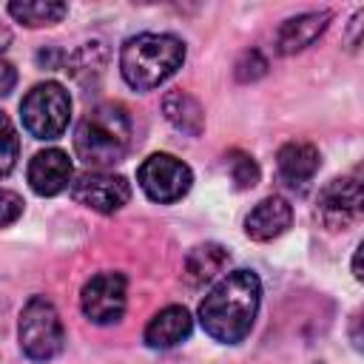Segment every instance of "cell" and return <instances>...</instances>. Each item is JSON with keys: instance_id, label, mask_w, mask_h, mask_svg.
Instances as JSON below:
<instances>
[{"instance_id": "5bb4252c", "label": "cell", "mask_w": 364, "mask_h": 364, "mask_svg": "<svg viewBox=\"0 0 364 364\" xmlns=\"http://www.w3.org/2000/svg\"><path fill=\"white\" fill-rule=\"evenodd\" d=\"M276 162H279V173H282L284 182H290V185H304V182H310V179L316 176L321 159H318V148H316V145L293 139V142L282 145Z\"/></svg>"}, {"instance_id": "ffe728a7", "label": "cell", "mask_w": 364, "mask_h": 364, "mask_svg": "<svg viewBox=\"0 0 364 364\" xmlns=\"http://www.w3.org/2000/svg\"><path fill=\"white\" fill-rule=\"evenodd\" d=\"M228 165H230L233 185H236L239 191H247V188H253V185L259 182V165H256L253 156H247V154H242V151H230Z\"/></svg>"}, {"instance_id": "30bf717a", "label": "cell", "mask_w": 364, "mask_h": 364, "mask_svg": "<svg viewBox=\"0 0 364 364\" xmlns=\"http://www.w3.org/2000/svg\"><path fill=\"white\" fill-rule=\"evenodd\" d=\"M71 173H74L71 159L60 148H46V151L34 154L28 162V182H31L34 193H40V196H54V193L65 191L71 182Z\"/></svg>"}, {"instance_id": "cb8c5ba5", "label": "cell", "mask_w": 364, "mask_h": 364, "mask_svg": "<svg viewBox=\"0 0 364 364\" xmlns=\"http://www.w3.org/2000/svg\"><path fill=\"white\" fill-rule=\"evenodd\" d=\"M63 60H65V54H63L60 48H43V51L37 54V63L46 65V68H60Z\"/></svg>"}, {"instance_id": "d4e9b609", "label": "cell", "mask_w": 364, "mask_h": 364, "mask_svg": "<svg viewBox=\"0 0 364 364\" xmlns=\"http://www.w3.org/2000/svg\"><path fill=\"white\" fill-rule=\"evenodd\" d=\"M353 276H355V279H361V276H364V273H361V245L355 247V259H353Z\"/></svg>"}, {"instance_id": "ac0fdd59", "label": "cell", "mask_w": 364, "mask_h": 364, "mask_svg": "<svg viewBox=\"0 0 364 364\" xmlns=\"http://www.w3.org/2000/svg\"><path fill=\"white\" fill-rule=\"evenodd\" d=\"M68 6L65 3H54V0H14L9 3V14L23 23V26H51V23H60L65 17Z\"/></svg>"}, {"instance_id": "7a4b0ae2", "label": "cell", "mask_w": 364, "mask_h": 364, "mask_svg": "<svg viewBox=\"0 0 364 364\" xmlns=\"http://www.w3.org/2000/svg\"><path fill=\"white\" fill-rule=\"evenodd\" d=\"M128 148H131V114L119 102H102L91 108L74 131V151L91 168H108L122 162Z\"/></svg>"}, {"instance_id": "3957f363", "label": "cell", "mask_w": 364, "mask_h": 364, "mask_svg": "<svg viewBox=\"0 0 364 364\" xmlns=\"http://www.w3.org/2000/svg\"><path fill=\"white\" fill-rule=\"evenodd\" d=\"M185 46L171 34H136L122 46L119 71L134 91H151L182 68Z\"/></svg>"}, {"instance_id": "e0dca14e", "label": "cell", "mask_w": 364, "mask_h": 364, "mask_svg": "<svg viewBox=\"0 0 364 364\" xmlns=\"http://www.w3.org/2000/svg\"><path fill=\"white\" fill-rule=\"evenodd\" d=\"M108 63V48L102 40H91L85 46H80L68 60H65V71L80 82V85H88V82H97L102 77V68Z\"/></svg>"}, {"instance_id": "9c48e42d", "label": "cell", "mask_w": 364, "mask_h": 364, "mask_svg": "<svg viewBox=\"0 0 364 364\" xmlns=\"http://www.w3.org/2000/svg\"><path fill=\"white\" fill-rule=\"evenodd\" d=\"M361 208H364V196L358 176L333 179L318 196V216L330 230H344L353 222H358Z\"/></svg>"}, {"instance_id": "9a60e30c", "label": "cell", "mask_w": 364, "mask_h": 364, "mask_svg": "<svg viewBox=\"0 0 364 364\" xmlns=\"http://www.w3.org/2000/svg\"><path fill=\"white\" fill-rule=\"evenodd\" d=\"M162 114L176 131L188 136H199L205 128V108L188 91H168L162 97Z\"/></svg>"}, {"instance_id": "7402d4cb", "label": "cell", "mask_w": 364, "mask_h": 364, "mask_svg": "<svg viewBox=\"0 0 364 364\" xmlns=\"http://www.w3.org/2000/svg\"><path fill=\"white\" fill-rule=\"evenodd\" d=\"M23 213V199L14 191H0V228L11 225Z\"/></svg>"}, {"instance_id": "ba28073f", "label": "cell", "mask_w": 364, "mask_h": 364, "mask_svg": "<svg viewBox=\"0 0 364 364\" xmlns=\"http://www.w3.org/2000/svg\"><path fill=\"white\" fill-rule=\"evenodd\" d=\"M71 196L77 205H85L97 213H114L122 205H128L131 199V185L125 176L117 173H102V171H91V173H80L71 185Z\"/></svg>"}, {"instance_id": "8992f818", "label": "cell", "mask_w": 364, "mask_h": 364, "mask_svg": "<svg viewBox=\"0 0 364 364\" xmlns=\"http://www.w3.org/2000/svg\"><path fill=\"white\" fill-rule=\"evenodd\" d=\"M136 179H139V188L148 193V199L159 202V205H168V202H176L182 199L188 191H191V168L171 156V154H154L148 156L139 171H136Z\"/></svg>"}, {"instance_id": "8fae6325", "label": "cell", "mask_w": 364, "mask_h": 364, "mask_svg": "<svg viewBox=\"0 0 364 364\" xmlns=\"http://www.w3.org/2000/svg\"><path fill=\"white\" fill-rule=\"evenodd\" d=\"M293 222V210L290 205L282 199V196H267L262 199L245 219V230L250 239L256 242H267V239H276L282 236Z\"/></svg>"}, {"instance_id": "603a6c76", "label": "cell", "mask_w": 364, "mask_h": 364, "mask_svg": "<svg viewBox=\"0 0 364 364\" xmlns=\"http://www.w3.org/2000/svg\"><path fill=\"white\" fill-rule=\"evenodd\" d=\"M14 82H17V71H14V65H11L9 60L0 57V97H6V94L14 88Z\"/></svg>"}, {"instance_id": "44dd1931", "label": "cell", "mask_w": 364, "mask_h": 364, "mask_svg": "<svg viewBox=\"0 0 364 364\" xmlns=\"http://www.w3.org/2000/svg\"><path fill=\"white\" fill-rule=\"evenodd\" d=\"M267 74V60L262 57V51L250 48L236 60V80L239 82H256L259 77Z\"/></svg>"}, {"instance_id": "d6986e66", "label": "cell", "mask_w": 364, "mask_h": 364, "mask_svg": "<svg viewBox=\"0 0 364 364\" xmlns=\"http://www.w3.org/2000/svg\"><path fill=\"white\" fill-rule=\"evenodd\" d=\"M17 154H20L17 131H14L11 119L0 111V179L11 173V168H14V162H17Z\"/></svg>"}, {"instance_id": "277c9868", "label": "cell", "mask_w": 364, "mask_h": 364, "mask_svg": "<svg viewBox=\"0 0 364 364\" xmlns=\"http://www.w3.org/2000/svg\"><path fill=\"white\" fill-rule=\"evenodd\" d=\"M17 333H20V347L26 353V358H31V361H51L65 344V330H63L60 313L43 296L28 299V304L20 313Z\"/></svg>"}, {"instance_id": "6da1fadb", "label": "cell", "mask_w": 364, "mask_h": 364, "mask_svg": "<svg viewBox=\"0 0 364 364\" xmlns=\"http://www.w3.org/2000/svg\"><path fill=\"white\" fill-rule=\"evenodd\" d=\"M262 282L253 270H233L213 284L199 304V321L205 333L222 344H239L259 313Z\"/></svg>"}, {"instance_id": "5b68a950", "label": "cell", "mask_w": 364, "mask_h": 364, "mask_svg": "<svg viewBox=\"0 0 364 364\" xmlns=\"http://www.w3.org/2000/svg\"><path fill=\"white\" fill-rule=\"evenodd\" d=\"M23 128L37 139H57L71 117V97L60 82L34 85L20 102Z\"/></svg>"}, {"instance_id": "2e32d148", "label": "cell", "mask_w": 364, "mask_h": 364, "mask_svg": "<svg viewBox=\"0 0 364 364\" xmlns=\"http://www.w3.org/2000/svg\"><path fill=\"white\" fill-rule=\"evenodd\" d=\"M228 259L230 256H228V250L222 245H213V242L199 245L185 259V279L191 284H205V282H210L213 276H219L228 267Z\"/></svg>"}, {"instance_id": "52a82bcc", "label": "cell", "mask_w": 364, "mask_h": 364, "mask_svg": "<svg viewBox=\"0 0 364 364\" xmlns=\"http://www.w3.org/2000/svg\"><path fill=\"white\" fill-rule=\"evenodd\" d=\"M125 293H128V282L122 273H97L85 282L82 296H80V307H82L88 321L114 324L125 313V301H128Z\"/></svg>"}, {"instance_id": "7c38bea8", "label": "cell", "mask_w": 364, "mask_h": 364, "mask_svg": "<svg viewBox=\"0 0 364 364\" xmlns=\"http://www.w3.org/2000/svg\"><path fill=\"white\" fill-rule=\"evenodd\" d=\"M191 327H193V318L185 307L179 304H171L165 310H159L148 327H145V344L154 347V350H168V347H176L179 341H185L191 336Z\"/></svg>"}, {"instance_id": "4fadbf2b", "label": "cell", "mask_w": 364, "mask_h": 364, "mask_svg": "<svg viewBox=\"0 0 364 364\" xmlns=\"http://www.w3.org/2000/svg\"><path fill=\"white\" fill-rule=\"evenodd\" d=\"M330 23V11H307L299 17H290L276 31V48L279 54H296L307 48Z\"/></svg>"}, {"instance_id": "484cf974", "label": "cell", "mask_w": 364, "mask_h": 364, "mask_svg": "<svg viewBox=\"0 0 364 364\" xmlns=\"http://www.w3.org/2000/svg\"><path fill=\"white\" fill-rule=\"evenodd\" d=\"M9 40H11V34H9V28L6 26H0V51L9 46Z\"/></svg>"}]
</instances>
